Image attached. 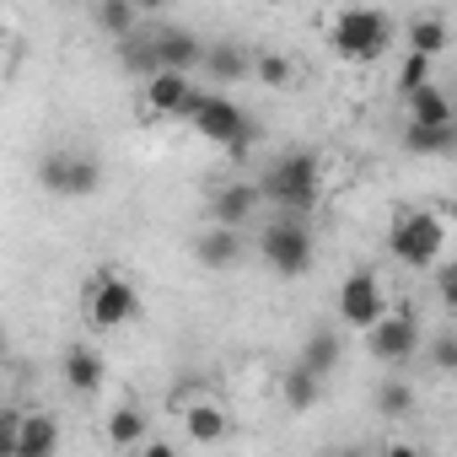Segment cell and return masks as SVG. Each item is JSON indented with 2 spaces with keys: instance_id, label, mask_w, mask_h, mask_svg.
Masks as SVG:
<instances>
[{
  "instance_id": "obj_7",
  "label": "cell",
  "mask_w": 457,
  "mask_h": 457,
  "mask_svg": "<svg viewBox=\"0 0 457 457\" xmlns=\"http://www.w3.org/2000/svg\"><path fill=\"white\" fill-rule=\"evenodd\" d=\"M38 183L60 199H87L103 188V162L87 156V151H49L38 162Z\"/></svg>"
},
{
  "instance_id": "obj_28",
  "label": "cell",
  "mask_w": 457,
  "mask_h": 457,
  "mask_svg": "<svg viewBox=\"0 0 457 457\" xmlns=\"http://www.w3.org/2000/svg\"><path fill=\"white\" fill-rule=\"evenodd\" d=\"M430 366L446 371V377H457V334H436L430 339Z\"/></svg>"
},
{
  "instance_id": "obj_23",
  "label": "cell",
  "mask_w": 457,
  "mask_h": 457,
  "mask_svg": "<svg viewBox=\"0 0 457 457\" xmlns=\"http://www.w3.org/2000/svg\"><path fill=\"white\" fill-rule=\"evenodd\" d=\"M253 76H259V87H275V92H286V87L296 81V65H291L280 49H259V54H253Z\"/></svg>"
},
{
  "instance_id": "obj_2",
  "label": "cell",
  "mask_w": 457,
  "mask_h": 457,
  "mask_svg": "<svg viewBox=\"0 0 457 457\" xmlns=\"http://www.w3.org/2000/svg\"><path fill=\"white\" fill-rule=\"evenodd\" d=\"M259 188H264L270 204H280V215H302V220H307V210L323 199V162H318L312 151L291 145V151H280V156L264 167Z\"/></svg>"
},
{
  "instance_id": "obj_3",
  "label": "cell",
  "mask_w": 457,
  "mask_h": 457,
  "mask_svg": "<svg viewBox=\"0 0 457 457\" xmlns=\"http://www.w3.org/2000/svg\"><path fill=\"white\" fill-rule=\"evenodd\" d=\"M398 38V22L387 12H371V6H355V12H339L328 22V44L345 65H377Z\"/></svg>"
},
{
  "instance_id": "obj_20",
  "label": "cell",
  "mask_w": 457,
  "mask_h": 457,
  "mask_svg": "<svg viewBox=\"0 0 457 457\" xmlns=\"http://www.w3.org/2000/svg\"><path fill=\"white\" fill-rule=\"evenodd\" d=\"M446 38H452L446 17H436V12H420V17L403 28V54H425V60H436V54L446 49Z\"/></svg>"
},
{
  "instance_id": "obj_24",
  "label": "cell",
  "mask_w": 457,
  "mask_h": 457,
  "mask_svg": "<svg viewBox=\"0 0 457 457\" xmlns=\"http://www.w3.org/2000/svg\"><path fill=\"white\" fill-rule=\"evenodd\" d=\"M280 398H286V409L307 414V409L318 403V377H312V371H302V366H291V371L280 377Z\"/></svg>"
},
{
  "instance_id": "obj_9",
  "label": "cell",
  "mask_w": 457,
  "mask_h": 457,
  "mask_svg": "<svg viewBox=\"0 0 457 457\" xmlns=\"http://www.w3.org/2000/svg\"><path fill=\"white\" fill-rule=\"evenodd\" d=\"M366 350H371V361H382V366L409 361V355L420 350V318H414V307H387V318L366 334Z\"/></svg>"
},
{
  "instance_id": "obj_11",
  "label": "cell",
  "mask_w": 457,
  "mask_h": 457,
  "mask_svg": "<svg viewBox=\"0 0 457 457\" xmlns=\"http://www.w3.org/2000/svg\"><path fill=\"white\" fill-rule=\"evenodd\" d=\"M194 103H199V87L188 76H156V81L140 87V108L151 119H188Z\"/></svg>"
},
{
  "instance_id": "obj_29",
  "label": "cell",
  "mask_w": 457,
  "mask_h": 457,
  "mask_svg": "<svg viewBox=\"0 0 457 457\" xmlns=\"http://www.w3.org/2000/svg\"><path fill=\"white\" fill-rule=\"evenodd\" d=\"M436 296H441V307L457 318V264H441V270H436Z\"/></svg>"
},
{
  "instance_id": "obj_25",
  "label": "cell",
  "mask_w": 457,
  "mask_h": 457,
  "mask_svg": "<svg viewBox=\"0 0 457 457\" xmlns=\"http://www.w3.org/2000/svg\"><path fill=\"white\" fill-rule=\"evenodd\" d=\"M377 414H382V420H409V414H414V387L398 382V377H387V382L377 387Z\"/></svg>"
},
{
  "instance_id": "obj_21",
  "label": "cell",
  "mask_w": 457,
  "mask_h": 457,
  "mask_svg": "<svg viewBox=\"0 0 457 457\" xmlns=\"http://www.w3.org/2000/svg\"><path fill=\"white\" fill-rule=\"evenodd\" d=\"M409 124H425V129H457V108H452V97L430 81L425 92L409 97Z\"/></svg>"
},
{
  "instance_id": "obj_22",
  "label": "cell",
  "mask_w": 457,
  "mask_h": 457,
  "mask_svg": "<svg viewBox=\"0 0 457 457\" xmlns=\"http://www.w3.org/2000/svg\"><path fill=\"white\" fill-rule=\"evenodd\" d=\"M92 22H97L108 38L129 44V38L140 33V6H129V0H97V6H92Z\"/></svg>"
},
{
  "instance_id": "obj_18",
  "label": "cell",
  "mask_w": 457,
  "mask_h": 457,
  "mask_svg": "<svg viewBox=\"0 0 457 457\" xmlns=\"http://www.w3.org/2000/svg\"><path fill=\"white\" fill-rule=\"evenodd\" d=\"M103 436H108V446H113V452H140V446L151 441V420H145V409H135V403H119V409L108 414Z\"/></svg>"
},
{
  "instance_id": "obj_15",
  "label": "cell",
  "mask_w": 457,
  "mask_h": 457,
  "mask_svg": "<svg viewBox=\"0 0 457 457\" xmlns=\"http://www.w3.org/2000/svg\"><path fill=\"white\" fill-rule=\"evenodd\" d=\"M178 425L188 430V441L210 446V441H220L226 430H232V414H226V409L204 393V398H194V403H183V409H178Z\"/></svg>"
},
{
  "instance_id": "obj_33",
  "label": "cell",
  "mask_w": 457,
  "mask_h": 457,
  "mask_svg": "<svg viewBox=\"0 0 457 457\" xmlns=\"http://www.w3.org/2000/svg\"><path fill=\"white\" fill-rule=\"evenodd\" d=\"M339 457H366V452H339Z\"/></svg>"
},
{
  "instance_id": "obj_27",
  "label": "cell",
  "mask_w": 457,
  "mask_h": 457,
  "mask_svg": "<svg viewBox=\"0 0 457 457\" xmlns=\"http://www.w3.org/2000/svg\"><path fill=\"white\" fill-rule=\"evenodd\" d=\"M425 87H430V60H425V54H403V65H398V92L414 97V92H425Z\"/></svg>"
},
{
  "instance_id": "obj_26",
  "label": "cell",
  "mask_w": 457,
  "mask_h": 457,
  "mask_svg": "<svg viewBox=\"0 0 457 457\" xmlns=\"http://www.w3.org/2000/svg\"><path fill=\"white\" fill-rule=\"evenodd\" d=\"M403 145H409L414 156H441V151L457 145V129H425V124H409V129H403Z\"/></svg>"
},
{
  "instance_id": "obj_16",
  "label": "cell",
  "mask_w": 457,
  "mask_h": 457,
  "mask_svg": "<svg viewBox=\"0 0 457 457\" xmlns=\"http://www.w3.org/2000/svg\"><path fill=\"white\" fill-rule=\"evenodd\" d=\"M339 361H345V334H339V328H312L307 345H302V355H296V366L312 371L318 382H328Z\"/></svg>"
},
{
  "instance_id": "obj_6",
  "label": "cell",
  "mask_w": 457,
  "mask_h": 457,
  "mask_svg": "<svg viewBox=\"0 0 457 457\" xmlns=\"http://www.w3.org/2000/svg\"><path fill=\"white\" fill-rule=\"evenodd\" d=\"M81 302H87V323H92V328H103V334H113V328L135 323V312H140V291H135V280H129V275H119V270H108V264L87 280Z\"/></svg>"
},
{
  "instance_id": "obj_31",
  "label": "cell",
  "mask_w": 457,
  "mask_h": 457,
  "mask_svg": "<svg viewBox=\"0 0 457 457\" xmlns=\"http://www.w3.org/2000/svg\"><path fill=\"white\" fill-rule=\"evenodd\" d=\"M140 452H145V457H178V452H172V446H167V441H145V446H140Z\"/></svg>"
},
{
  "instance_id": "obj_17",
  "label": "cell",
  "mask_w": 457,
  "mask_h": 457,
  "mask_svg": "<svg viewBox=\"0 0 457 457\" xmlns=\"http://www.w3.org/2000/svg\"><path fill=\"white\" fill-rule=\"evenodd\" d=\"M204 76H210L215 87L248 81V76H253V54H248L243 44H232V38H220V44H210V49H204Z\"/></svg>"
},
{
  "instance_id": "obj_13",
  "label": "cell",
  "mask_w": 457,
  "mask_h": 457,
  "mask_svg": "<svg viewBox=\"0 0 457 457\" xmlns=\"http://www.w3.org/2000/svg\"><path fill=\"white\" fill-rule=\"evenodd\" d=\"M60 377L76 398H97L108 387V361L97 355V345H71L65 361H60Z\"/></svg>"
},
{
  "instance_id": "obj_14",
  "label": "cell",
  "mask_w": 457,
  "mask_h": 457,
  "mask_svg": "<svg viewBox=\"0 0 457 457\" xmlns=\"http://www.w3.org/2000/svg\"><path fill=\"white\" fill-rule=\"evenodd\" d=\"M243 253H248L243 232H226V226H204V232L194 237V259H199L204 270H237Z\"/></svg>"
},
{
  "instance_id": "obj_8",
  "label": "cell",
  "mask_w": 457,
  "mask_h": 457,
  "mask_svg": "<svg viewBox=\"0 0 457 457\" xmlns=\"http://www.w3.org/2000/svg\"><path fill=\"white\" fill-rule=\"evenodd\" d=\"M382 318H387V286H382V275L377 270H350L339 280V323L371 334Z\"/></svg>"
},
{
  "instance_id": "obj_1",
  "label": "cell",
  "mask_w": 457,
  "mask_h": 457,
  "mask_svg": "<svg viewBox=\"0 0 457 457\" xmlns=\"http://www.w3.org/2000/svg\"><path fill=\"white\" fill-rule=\"evenodd\" d=\"M452 220L446 210L425 204V210H398V220L387 226V253L409 270H441L446 248H452Z\"/></svg>"
},
{
  "instance_id": "obj_19",
  "label": "cell",
  "mask_w": 457,
  "mask_h": 457,
  "mask_svg": "<svg viewBox=\"0 0 457 457\" xmlns=\"http://www.w3.org/2000/svg\"><path fill=\"white\" fill-rule=\"evenodd\" d=\"M12 457H60V420L49 409H28V425Z\"/></svg>"
},
{
  "instance_id": "obj_12",
  "label": "cell",
  "mask_w": 457,
  "mask_h": 457,
  "mask_svg": "<svg viewBox=\"0 0 457 457\" xmlns=\"http://www.w3.org/2000/svg\"><path fill=\"white\" fill-rule=\"evenodd\" d=\"M151 49H156L162 76H188L194 65H204V49H210V44H199L188 28H156V33H151Z\"/></svg>"
},
{
  "instance_id": "obj_4",
  "label": "cell",
  "mask_w": 457,
  "mask_h": 457,
  "mask_svg": "<svg viewBox=\"0 0 457 457\" xmlns=\"http://www.w3.org/2000/svg\"><path fill=\"white\" fill-rule=\"evenodd\" d=\"M259 259L270 264V275L280 280H302L318 259V237H312V226L302 215H270L259 226Z\"/></svg>"
},
{
  "instance_id": "obj_5",
  "label": "cell",
  "mask_w": 457,
  "mask_h": 457,
  "mask_svg": "<svg viewBox=\"0 0 457 457\" xmlns=\"http://www.w3.org/2000/svg\"><path fill=\"white\" fill-rule=\"evenodd\" d=\"M188 124H194V135H199V140H210V145H220V151H232V156H248V151H253V140H259L253 119H248L232 97H226V92H199V103H194Z\"/></svg>"
},
{
  "instance_id": "obj_10",
  "label": "cell",
  "mask_w": 457,
  "mask_h": 457,
  "mask_svg": "<svg viewBox=\"0 0 457 457\" xmlns=\"http://www.w3.org/2000/svg\"><path fill=\"white\" fill-rule=\"evenodd\" d=\"M259 204H264V188L248 183V178H232V183H220L210 194V215L204 226H226V232H243V226L259 220Z\"/></svg>"
},
{
  "instance_id": "obj_32",
  "label": "cell",
  "mask_w": 457,
  "mask_h": 457,
  "mask_svg": "<svg viewBox=\"0 0 457 457\" xmlns=\"http://www.w3.org/2000/svg\"><path fill=\"white\" fill-rule=\"evenodd\" d=\"M113 457H145V452H113Z\"/></svg>"
},
{
  "instance_id": "obj_30",
  "label": "cell",
  "mask_w": 457,
  "mask_h": 457,
  "mask_svg": "<svg viewBox=\"0 0 457 457\" xmlns=\"http://www.w3.org/2000/svg\"><path fill=\"white\" fill-rule=\"evenodd\" d=\"M382 457H425V452H420L414 441H387V446H382Z\"/></svg>"
}]
</instances>
